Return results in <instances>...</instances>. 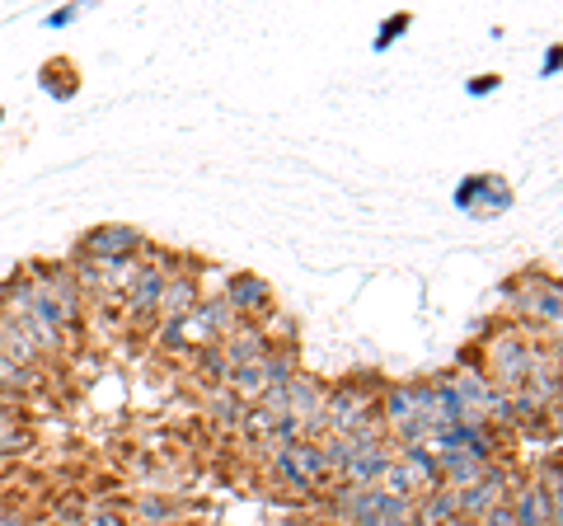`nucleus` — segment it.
<instances>
[{"instance_id":"nucleus-6","label":"nucleus","mask_w":563,"mask_h":526,"mask_svg":"<svg viewBox=\"0 0 563 526\" xmlns=\"http://www.w3.org/2000/svg\"><path fill=\"white\" fill-rule=\"evenodd\" d=\"M29 277H33V287L38 292H47L52 302H57V310H62V320H66V329H70V339H85V320H90V302L76 292V283H70V273H66V263H47V259H33L29 269H24Z\"/></svg>"},{"instance_id":"nucleus-2","label":"nucleus","mask_w":563,"mask_h":526,"mask_svg":"<svg viewBox=\"0 0 563 526\" xmlns=\"http://www.w3.org/2000/svg\"><path fill=\"white\" fill-rule=\"evenodd\" d=\"M503 302H507V320L531 329L540 339H559V320H563V292H559V277L544 273V269H521L507 277L503 287Z\"/></svg>"},{"instance_id":"nucleus-22","label":"nucleus","mask_w":563,"mask_h":526,"mask_svg":"<svg viewBox=\"0 0 563 526\" xmlns=\"http://www.w3.org/2000/svg\"><path fill=\"white\" fill-rule=\"evenodd\" d=\"M474 526H517V517H512V503H498V507H488V513L474 522Z\"/></svg>"},{"instance_id":"nucleus-12","label":"nucleus","mask_w":563,"mask_h":526,"mask_svg":"<svg viewBox=\"0 0 563 526\" xmlns=\"http://www.w3.org/2000/svg\"><path fill=\"white\" fill-rule=\"evenodd\" d=\"M507 503H512L517 526H563V498H550V494H544L536 475H517V484H512V494H507Z\"/></svg>"},{"instance_id":"nucleus-25","label":"nucleus","mask_w":563,"mask_h":526,"mask_svg":"<svg viewBox=\"0 0 563 526\" xmlns=\"http://www.w3.org/2000/svg\"><path fill=\"white\" fill-rule=\"evenodd\" d=\"M0 503H5V494H0Z\"/></svg>"},{"instance_id":"nucleus-17","label":"nucleus","mask_w":563,"mask_h":526,"mask_svg":"<svg viewBox=\"0 0 563 526\" xmlns=\"http://www.w3.org/2000/svg\"><path fill=\"white\" fill-rule=\"evenodd\" d=\"M395 461L409 470V480L418 484V494H428V489H437V451L432 447H399Z\"/></svg>"},{"instance_id":"nucleus-1","label":"nucleus","mask_w":563,"mask_h":526,"mask_svg":"<svg viewBox=\"0 0 563 526\" xmlns=\"http://www.w3.org/2000/svg\"><path fill=\"white\" fill-rule=\"evenodd\" d=\"M540 335H531V329H521L512 320H493L484 325V335H479V348L474 353H461L470 358L474 366L484 372V381L493 385V391H521V381H526V362H531V343Z\"/></svg>"},{"instance_id":"nucleus-15","label":"nucleus","mask_w":563,"mask_h":526,"mask_svg":"<svg viewBox=\"0 0 563 526\" xmlns=\"http://www.w3.org/2000/svg\"><path fill=\"white\" fill-rule=\"evenodd\" d=\"M179 517H184L179 494H136L128 503L132 526H179Z\"/></svg>"},{"instance_id":"nucleus-21","label":"nucleus","mask_w":563,"mask_h":526,"mask_svg":"<svg viewBox=\"0 0 563 526\" xmlns=\"http://www.w3.org/2000/svg\"><path fill=\"white\" fill-rule=\"evenodd\" d=\"M0 526H33V517L14 498H5V503H0Z\"/></svg>"},{"instance_id":"nucleus-16","label":"nucleus","mask_w":563,"mask_h":526,"mask_svg":"<svg viewBox=\"0 0 563 526\" xmlns=\"http://www.w3.org/2000/svg\"><path fill=\"white\" fill-rule=\"evenodd\" d=\"M217 348H221L225 366H244V362H258L263 353H268L273 339H268V329H263V325H240L235 335H225Z\"/></svg>"},{"instance_id":"nucleus-9","label":"nucleus","mask_w":563,"mask_h":526,"mask_svg":"<svg viewBox=\"0 0 563 526\" xmlns=\"http://www.w3.org/2000/svg\"><path fill=\"white\" fill-rule=\"evenodd\" d=\"M202 263L192 254H179V269L165 277V292H161V306H155V325H179L188 320V310L202 302Z\"/></svg>"},{"instance_id":"nucleus-5","label":"nucleus","mask_w":563,"mask_h":526,"mask_svg":"<svg viewBox=\"0 0 563 526\" xmlns=\"http://www.w3.org/2000/svg\"><path fill=\"white\" fill-rule=\"evenodd\" d=\"M380 391H385V376L376 372H352L343 381H333L324 391V432L333 437L357 432L380 409Z\"/></svg>"},{"instance_id":"nucleus-11","label":"nucleus","mask_w":563,"mask_h":526,"mask_svg":"<svg viewBox=\"0 0 563 526\" xmlns=\"http://www.w3.org/2000/svg\"><path fill=\"white\" fill-rule=\"evenodd\" d=\"M324 391H329V381L306 372V366L287 385V418L301 424L306 442H320V437H324Z\"/></svg>"},{"instance_id":"nucleus-23","label":"nucleus","mask_w":563,"mask_h":526,"mask_svg":"<svg viewBox=\"0 0 563 526\" xmlns=\"http://www.w3.org/2000/svg\"><path fill=\"white\" fill-rule=\"evenodd\" d=\"M404 29H409V20H390V24H385L380 29V47H385V39H395V33H404Z\"/></svg>"},{"instance_id":"nucleus-7","label":"nucleus","mask_w":563,"mask_h":526,"mask_svg":"<svg viewBox=\"0 0 563 526\" xmlns=\"http://www.w3.org/2000/svg\"><path fill=\"white\" fill-rule=\"evenodd\" d=\"M221 302L231 306L244 325H268L273 315H277L273 283H268V277H258V273H250V269H235L231 277H225Z\"/></svg>"},{"instance_id":"nucleus-13","label":"nucleus","mask_w":563,"mask_h":526,"mask_svg":"<svg viewBox=\"0 0 563 526\" xmlns=\"http://www.w3.org/2000/svg\"><path fill=\"white\" fill-rule=\"evenodd\" d=\"M455 207H465V212H507L512 207V184L503 174H474V179H461V188H455Z\"/></svg>"},{"instance_id":"nucleus-4","label":"nucleus","mask_w":563,"mask_h":526,"mask_svg":"<svg viewBox=\"0 0 563 526\" xmlns=\"http://www.w3.org/2000/svg\"><path fill=\"white\" fill-rule=\"evenodd\" d=\"M263 465V484L273 494H287V498H314V494H329L333 489V465L329 456L320 451V442H296L287 451L268 456Z\"/></svg>"},{"instance_id":"nucleus-10","label":"nucleus","mask_w":563,"mask_h":526,"mask_svg":"<svg viewBox=\"0 0 563 526\" xmlns=\"http://www.w3.org/2000/svg\"><path fill=\"white\" fill-rule=\"evenodd\" d=\"M512 484H517V470H512V461H503V465H488L479 480H474L470 489H461L455 494V507H461V526H474L479 522L488 507H498V503H507V494H512Z\"/></svg>"},{"instance_id":"nucleus-18","label":"nucleus","mask_w":563,"mask_h":526,"mask_svg":"<svg viewBox=\"0 0 563 526\" xmlns=\"http://www.w3.org/2000/svg\"><path fill=\"white\" fill-rule=\"evenodd\" d=\"M240 414H244V399H235L231 391H225V385H211V391H207V418H211V424L235 428Z\"/></svg>"},{"instance_id":"nucleus-8","label":"nucleus","mask_w":563,"mask_h":526,"mask_svg":"<svg viewBox=\"0 0 563 526\" xmlns=\"http://www.w3.org/2000/svg\"><path fill=\"white\" fill-rule=\"evenodd\" d=\"M146 235L136 231L128 221H103V226H90L80 240H76V254L95 259V263H122V259H141L146 250Z\"/></svg>"},{"instance_id":"nucleus-24","label":"nucleus","mask_w":563,"mask_h":526,"mask_svg":"<svg viewBox=\"0 0 563 526\" xmlns=\"http://www.w3.org/2000/svg\"><path fill=\"white\" fill-rule=\"evenodd\" d=\"M493 85H498V76H479V85H474V95H488Z\"/></svg>"},{"instance_id":"nucleus-20","label":"nucleus","mask_w":563,"mask_h":526,"mask_svg":"<svg viewBox=\"0 0 563 526\" xmlns=\"http://www.w3.org/2000/svg\"><path fill=\"white\" fill-rule=\"evenodd\" d=\"M76 526H132V522H128V507L122 503H90Z\"/></svg>"},{"instance_id":"nucleus-19","label":"nucleus","mask_w":563,"mask_h":526,"mask_svg":"<svg viewBox=\"0 0 563 526\" xmlns=\"http://www.w3.org/2000/svg\"><path fill=\"white\" fill-rule=\"evenodd\" d=\"M43 90L57 95V99H70L76 95V66L70 62H47L43 66Z\"/></svg>"},{"instance_id":"nucleus-3","label":"nucleus","mask_w":563,"mask_h":526,"mask_svg":"<svg viewBox=\"0 0 563 526\" xmlns=\"http://www.w3.org/2000/svg\"><path fill=\"white\" fill-rule=\"evenodd\" d=\"M179 269V254L165 250V244H146L141 250V259L132 263V277H128V287H122L118 296V315H122V325L128 329H155V306H161V292H165V277Z\"/></svg>"},{"instance_id":"nucleus-14","label":"nucleus","mask_w":563,"mask_h":526,"mask_svg":"<svg viewBox=\"0 0 563 526\" xmlns=\"http://www.w3.org/2000/svg\"><path fill=\"white\" fill-rule=\"evenodd\" d=\"M0 358L14 362V366H33V372H52V362L38 353V343L29 339V329L5 320V315H0Z\"/></svg>"}]
</instances>
